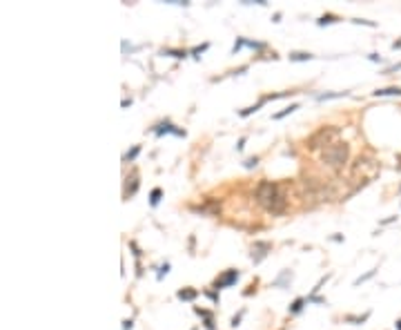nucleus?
I'll return each mask as SVG.
<instances>
[{"label": "nucleus", "mask_w": 401, "mask_h": 330, "mask_svg": "<svg viewBox=\"0 0 401 330\" xmlns=\"http://www.w3.org/2000/svg\"><path fill=\"white\" fill-rule=\"evenodd\" d=\"M263 103H266V101H263V98H261V101L256 103V105H252V107H245V110H241V116H250V114H254L256 110H259V107L263 105Z\"/></svg>", "instance_id": "obj_15"}, {"label": "nucleus", "mask_w": 401, "mask_h": 330, "mask_svg": "<svg viewBox=\"0 0 401 330\" xmlns=\"http://www.w3.org/2000/svg\"><path fill=\"white\" fill-rule=\"evenodd\" d=\"M123 330H132V319H125V321H123Z\"/></svg>", "instance_id": "obj_22"}, {"label": "nucleus", "mask_w": 401, "mask_h": 330, "mask_svg": "<svg viewBox=\"0 0 401 330\" xmlns=\"http://www.w3.org/2000/svg\"><path fill=\"white\" fill-rule=\"evenodd\" d=\"M256 163H259V159H256V156H252V159H247L243 165H245L247 170H252V167H256Z\"/></svg>", "instance_id": "obj_20"}, {"label": "nucleus", "mask_w": 401, "mask_h": 330, "mask_svg": "<svg viewBox=\"0 0 401 330\" xmlns=\"http://www.w3.org/2000/svg\"><path fill=\"white\" fill-rule=\"evenodd\" d=\"M305 303H308V299H303V297H299V299H296L294 303H292V306H290V312H292V315H296V312H301V308H303Z\"/></svg>", "instance_id": "obj_10"}, {"label": "nucleus", "mask_w": 401, "mask_h": 330, "mask_svg": "<svg viewBox=\"0 0 401 330\" xmlns=\"http://www.w3.org/2000/svg\"><path fill=\"white\" fill-rule=\"evenodd\" d=\"M348 92H330V94H319L317 96V101H330V98H341V96H346Z\"/></svg>", "instance_id": "obj_11"}, {"label": "nucleus", "mask_w": 401, "mask_h": 330, "mask_svg": "<svg viewBox=\"0 0 401 330\" xmlns=\"http://www.w3.org/2000/svg\"><path fill=\"white\" fill-rule=\"evenodd\" d=\"M239 279V270H227L223 277H218L216 281H214V288H227V286H232V283H237Z\"/></svg>", "instance_id": "obj_5"}, {"label": "nucleus", "mask_w": 401, "mask_h": 330, "mask_svg": "<svg viewBox=\"0 0 401 330\" xmlns=\"http://www.w3.org/2000/svg\"><path fill=\"white\" fill-rule=\"evenodd\" d=\"M397 330H401V319H399V321H397Z\"/></svg>", "instance_id": "obj_25"}, {"label": "nucleus", "mask_w": 401, "mask_h": 330, "mask_svg": "<svg viewBox=\"0 0 401 330\" xmlns=\"http://www.w3.org/2000/svg\"><path fill=\"white\" fill-rule=\"evenodd\" d=\"M299 110V103H294V105H290V107H285L283 112H279V114H274V121H279V118H283V116H288V114H292V112H296Z\"/></svg>", "instance_id": "obj_12"}, {"label": "nucleus", "mask_w": 401, "mask_h": 330, "mask_svg": "<svg viewBox=\"0 0 401 330\" xmlns=\"http://www.w3.org/2000/svg\"><path fill=\"white\" fill-rule=\"evenodd\" d=\"M310 58H314V56L308 52H292L290 54V60H310Z\"/></svg>", "instance_id": "obj_9"}, {"label": "nucleus", "mask_w": 401, "mask_h": 330, "mask_svg": "<svg viewBox=\"0 0 401 330\" xmlns=\"http://www.w3.org/2000/svg\"><path fill=\"white\" fill-rule=\"evenodd\" d=\"M374 272H377V270H370V272H368V275H363V277H359L357 281H354V286H359V283L368 281V279H370V277H374Z\"/></svg>", "instance_id": "obj_18"}, {"label": "nucleus", "mask_w": 401, "mask_h": 330, "mask_svg": "<svg viewBox=\"0 0 401 330\" xmlns=\"http://www.w3.org/2000/svg\"><path fill=\"white\" fill-rule=\"evenodd\" d=\"M374 96H401V89L399 87H386V89H377Z\"/></svg>", "instance_id": "obj_8"}, {"label": "nucleus", "mask_w": 401, "mask_h": 330, "mask_svg": "<svg viewBox=\"0 0 401 330\" xmlns=\"http://www.w3.org/2000/svg\"><path fill=\"white\" fill-rule=\"evenodd\" d=\"M243 145H245V138H241V141H239V145H237V150H239V152H241V150H243Z\"/></svg>", "instance_id": "obj_24"}, {"label": "nucleus", "mask_w": 401, "mask_h": 330, "mask_svg": "<svg viewBox=\"0 0 401 330\" xmlns=\"http://www.w3.org/2000/svg\"><path fill=\"white\" fill-rule=\"evenodd\" d=\"M196 295H198V292L194 290V288H183V290H179V299H183V301L196 299Z\"/></svg>", "instance_id": "obj_7"}, {"label": "nucleus", "mask_w": 401, "mask_h": 330, "mask_svg": "<svg viewBox=\"0 0 401 330\" xmlns=\"http://www.w3.org/2000/svg\"><path fill=\"white\" fill-rule=\"evenodd\" d=\"M208 47H210V45H208V43H203V45H201V47H194V49H192V54H194V56H196V58H201L198 54H203Z\"/></svg>", "instance_id": "obj_19"}, {"label": "nucleus", "mask_w": 401, "mask_h": 330, "mask_svg": "<svg viewBox=\"0 0 401 330\" xmlns=\"http://www.w3.org/2000/svg\"><path fill=\"white\" fill-rule=\"evenodd\" d=\"M160 196H163V190H160V188H154V190H152V194H150V203H152V205H159Z\"/></svg>", "instance_id": "obj_13"}, {"label": "nucleus", "mask_w": 401, "mask_h": 330, "mask_svg": "<svg viewBox=\"0 0 401 330\" xmlns=\"http://www.w3.org/2000/svg\"><path fill=\"white\" fill-rule=\"evenodd\" d=\"M156 134H159V136H163V134H176V136H185V132L183 130H176V127L174 125H172V123H169V121H165V123H160V125H156Z\"/></svg>", "instance_id": "obj_6"}, {"label": "nucleus", "mask_w": 401, "mask_h": 330, "mask_svg": "<svg viewBox=\"0 0 401 330\" xmlns=\"http://www.w3.org/2000/svg\"><path fill=\"white\" fill-rule=\"evenodd\" d=\"M337 16H334V14H325V16H321V18L319 20H317V23H319L321 25V27H323V25H330V23H337Z\"/></svg>", "instance_id": "obj_16"}, {"label": "nucleus", "mask_w": 401, "mask_h": 330, "mask_svg": "<svg viewBox=\"0 0 401 330\" xmlns=\"http://www.w3.org/2000/svg\"><path fill=\"white\" fill-rule=\"evenodd\" d=\"M254 196H256V201L272 214H279L285 210V196L281 194L279 185L272 183V181H261V183L256 185Z\"/></svg>", "instance_id": "obj_1"}, {"label": "nucleus", "mask_w": 401, "mask_h": 330, "mask_svg": "<svg viewBox=\"0 0 401 330\" xmlns=\"http://www.w3.org/2000/svg\"><path fill=\"white\" fill-rule=\"evenodd\" d=\"M160 54H163V56L167 54V56H174V58H185V56H187V54L181 52V49H163Z\"/></svg>", "instance_id": "obj_14"}, {"label": "nucleus", "mask_w": 401, "mask_h": 330, "mask_svg": "<svg viewBox=\"0 0 401 330\" xmlns=\"http://www.w3.org/2000/svg\"><path fill=\"white\" fill-rule=\"evenodd\" d=\"M359 172L366 179H372V176L379 174V163H374V159H368V156H359L352 165V176H357Z\"/></svg>", "instance_id": "obj_3"}, {"label": "nucleus", "mask_w": 401, "mask_h": 330, "mask_svg": "<svg viewBox=\"0 0 401 330\" xmlns=\"http://www.w3.org/2000/svg\"><path fill=\"white\" fill-rule=\"evenodd\" d=\"M138 152H140V147H138V145H134V147H132L130 152H127L125 156H123V159H125V161H134L136 156H138Z\"/></svg>", "instance_id": "obj_17"}, {"label": "nucleus", "mask_w": 401, "mask_h": 330, "mask_svg": "<svg viewBox=\"0 0 401 330\" xmlns=\"http://www.w3.org/2000/svg\"><path fill=\"white\" fill-rule=\"evenodd\" d=\"M239 321H241V315H237V317H234V319H232V326H234V328H237V326H239Z\"/></svg>", "instance_id": "obj_23"}, {"label": "nucleus", "mask_w": 401, "mask_h": 330, "mask_svg": "<svg viewBox=\"0 0 401 330\" xmlns=\"http://www.w3.org/2000/svg\"><path fill=\"white\" fill-rule=\"evenodd\" d=\"M348 156H350L348 143H330V145L323 150L321 159H323V163L330 165V167H341V165H346Z\"/></svg>", "instance_id": "obj_2"}, {"label": "nucleus", "mask_w": 401, "mask_h": 330, "mask_svg": "<svg viewBox=\"0 0 401 330\" xmlns=\"http://www.w3.org/2000/svg\"><path fill=\"white\" fill-rule=\"evenodd\" d=\"M337 134H339L337 127H321L317 134H312V136L308 138V147H310V150H317V147H321V145H325V143H330Z\"/></svg>", "instance_id": "obj_4"}, {"label": "nucleus", "mask_w": 401, "mask_h": 330, "mask_svg": "<svg viewBox=\"0 0 401 330\" xmlns=\"http://www.w3.org/2000/svg\"><path fill=\"white\" fill-rule=\"evenodd\" d=\"M169 272V266L165 263V266H160V270H159V279H163V275H167Z\"/></svg>", "instance_id": "obj_21"}]
</instances>
